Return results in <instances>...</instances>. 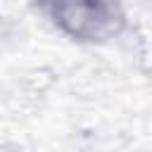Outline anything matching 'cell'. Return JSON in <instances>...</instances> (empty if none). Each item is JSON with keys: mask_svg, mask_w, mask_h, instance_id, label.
Here are the masks:
<instances>
[{"mask_svg": "<svg viewBox=\"0 0 152 152\" xmlns=\"http://www.w3.org/2000/svg\"><path fill=\"white\" fill-rule=\"evenodd\" d=\"M31 5L57 33L83 45H104L128 26L121 0H31Z\"/></svg>", "mask_w": 152, "mask_h": 152, "instance_id": "cell-1", "label": "cell"}]
</instances>
